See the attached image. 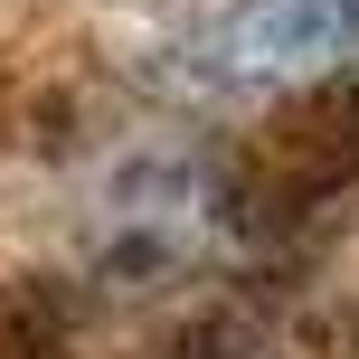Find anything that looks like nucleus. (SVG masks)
<instances>
[{
	"instance_id": "obj_3",
	"label": "nucleus",
	"mask_w": 359,
	"mask_h": 359,
	"mask_svg": "<svg viewBox=\"0 0 359 359\" xmlns=\"http://www.w3.org/2000/svg\"><path fill=\"white\" fill-rule=\"evenodd\" d=\"M293 274H227V284H208L198 303L161 312V322L123 331L104 359H274V341H284V303H293Z\"/></svg>"
},
{
	"instance_id": "obj_5",
	"label": "nucleus",
	"mask_w": 359,
	"mask_h": 359,
	"mask_svg": "<svg viewBox=\"0 0 359 359\" xmlns=\"http://www.w3.org/2000/svg\"><path fill=\"white\" fill-rule=\"evenodd\" d=\"M322 341H331V350H350V359H359V284L341 293V303H331V322H322Z\"/></svg>"
},
{
	"instance_id": "obj_4",
	"label": "nucleus",
	"mask_w": 359,
	"mask_h": 359,
	"mask_svg": "<svg viewBox=\"0 0 359 359\" xmlns=\"http://www.w3.org/2000/svg\"><path fill=\"white\" fill-rule=\"evenodd\" d=\"M95 303L76 293V274H0V359H104L95 350Z\"/></svg>"
},
{
	"instance_id": "obj_2",
	"label": "nucleus",
	"mask_w": 359,
	"mask_h": 359,
	"mask_svg": "<svg viewBox=\"0 0 359 359\" xmlns=\"http://www.w3.org/2000/svg\"><path fill=\"white\" fill-rule=\"evenodd\" d=\"M359 76V0H217L170 48H151L142 86L170 104H284L303 86Z\"/></svg>"
},
{
	"instance_id": "obj_1",
	"label": "nucleus",
	"mask_w": 359,
	"mask_h": 359,
	"mask_svg": "<svg viewBox=\"0 0 359 359\" xmlns=\"http://www.w3.org/2000/svg\"><path fill=\"white\" fill-rule=\"evenodd\" d=\"M217 180H227V246L236 274H293L341 198H359V76L303 86L265 104L255 123L217 133Z\"/></svg>"
}]
</instances>
